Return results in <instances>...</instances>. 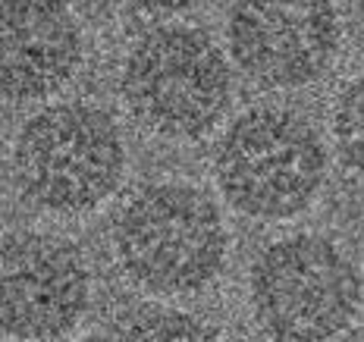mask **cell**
<instances>
[{"label": "cell", "instance_id": "cell-1", "mask_svg": "<svg viewBox=\"0 0 364 342\" xmlns=\"http://www.w3.org/2000/svg\"><path fill=\"white\" fill-rule=\"evenodd\" d=\"M126 144L117 119L97 104L41 107L13 141V182L22 201L48 214H85L119 188Z\"/></svg>", "mask_w": 364, "mask_h": 342}, {"label": "cell", "instance_id": "cell-2", "mask_svg": "<svg viewBox=\"0 0 364 342\" xmlns=\"http://www.w3.org/2000/svg\"><path fill=\"white\" fill-rule=\"evenodd\" d=\"M223 214L188 182H154L119 208L113 252L132 283L157 295L198 292L226 261Z\"/></svg>", "mask_w": 364, "mask_h": 342}, {"label": "cell", "instance_id": "cell-3", "mask_svg": "<svg viewBox=\"0 0 364 342\" xmlns=\"http://www.w3.org/2000/svg\"><path fill=\"white\" fill-rule=\"evenodd\" d=\"M214 179L230 208L255 220H289L314 204L327 151L301 117L279 107L239 113L214 148Z\"/></svg>", "mask_w": 364, "mask_h": 342}, {"label": "cell", "instance_id": "cell-4", "mask_svg": "<svg viewBox=\"0 0 364 342\" xmlns=\"http://www.w3.org/2000/svg\"><path fill=\"white\" fill-rule=\"evenodd\" d=\"M123 97L145 129L164 139H201L232 101L230 60L195 26H157L123 63Z\"/></svg>", "mask_w": 364, "mask_h": 342}, {"label": "cell", "instance_id": "cell-5", "mask_svg": "<svg viewBox=\"0 0 364 342\" xmlns=\"http://www.w3.org/2000/svg\"><path fill=\"white\" fill-rule=\"evenodd\" d=\"M255 324L273 339H333L355 324L361 277L336 242L295 233L252 264Z\"/></svg>", "mask_w": 364, "mask_h": 342}, {"label": "cell", "instance_id": "cell-6", "mask_svg": "<svg viewBox=\"0 0 364 342\" xmlns=\"http://www.w3.org/2000/svg\"><path fill=\"white\" fill-rule=\"evenodd\" d=\"M226 44L242 75L261 88H301L330 70L339 50L333 0H232Z\"/></svg>", "mask_w": 364, "mask_h": 342}, {"label": "cell", "instance_id": "cell-7", "mask_svg": "<svg viewBox=\"0 0 364 342\" xmlns=\"http://www.w3.org/2000/svg\"><path fill=\"white\" fill-rule=\"evenodd\" d=\"M88 299L91 277L73 242L35 230H16L4 239V336H66L82 321Z\"/></svg>", "mask_w": 364, "mask_h": 342}, {"label": "cell", "instance_id": "cell-8", "mask_svg": "<svg viewBox=\"0 0 364 342\" xmlns=\"http://www.w3.org/2000/svg\"><path fill=\"white\" fill-rule=\"evenodd\" d=\"M82 28L63 0H4L6 101H41L60 91L82 66Z\"/></svg>", "mask_w": 364, "mask_h": 342}, {"label": "cell", "instance_id": "cell-9", "mask_svg": "<svg viewBox=\"0 0 364 342\" xmlns=\"http://www.w3.org/2000/svg\"><path fill=\"white\" fill-rule=\"evenodd\" d=\"M336 154L355 176L364 179V75L352 79L339 91L330 117Z\"/></svg>", "mask_w": 364, "mask_h": 342}, {"label": "cell", "instance_id": "cell-10", "mask_svg": "<svg viewBox=\"0 0 364 342\" xmlns=\"http://www.w3.org/2000/svg\"><path fill=\"white\" fill-rule=\"evenodd\" d=\"M113 336H123V339H208V336H214V330L198 324L195 317L179 314V311H173V308L141 305L132 317H126V321L117 326Z\"/></svg>", "mask_w": 364, "mask_h": 342}, {"label": "cell", "instance_id": "cell-11", "mask_svg": "<svg viewBox=\"0 0 364 342\" xmlns=\"http://www.w3.org/2000/svg\"><path fill=\"white\" fill-rule=\"evenodd\" d=\"M132 10L151 13V16H166V13H182L188 6H195L198 0H126Z\"/></svg>", "mask_w": 364, "mask_h": 342}, {"label": "cell", "instance_id": "cell-12", "mask_svg": "<svg viewBox=\"0 0 364 342\" xmlns=\"http://www.w3.org/2000/svg\"><path fill=\"white\" fill-rule=\"evenodd\" d=\"M358 13H361V22H364V0H358Z\"/></svg>", "mask_w": 364, "mask_h": 342}]
</instances>
